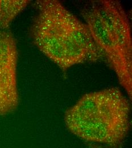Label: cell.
Listing matches in <instances>:
<instances>
[{"mask_svg":"<svg viewBox=\"0 0 132 148\" xmlns=\"http://www.w3.org/2000/svg\"><path fill=\"white\" fill-rule=\"evenodd\" d=\"M31 27L34 44L63 71L102 58L86 24L57 0L37 2Z\"/></svg>","mask_w":132,"mask_h":148,"instance_id":"1","label":"cell"},{"mask_svg":"<svg viewBox=\"0 0 132 148\" xmlns=\"http://www.w3.org/2000/svg\"><path fill=\"white\" fill-rule=\"evenodd\" d=\"M64 122L82 140L117 148L131 129L130 101L117 87L87 93L65 112Z\"/></svg>","mask_w":132,"mask_h":148,"instance_id":"2","label":"cell"},{"mask_svg":"<svg viewBox=\"0 0 132 148\" xmlns=\"http://www.w3.org/2000/svg\"><path fill=\"white\" fill-rule=\"evenodd\" d=\"M81 16L102 58L132 100V29L127 12L118 1L101 0L85 7Z\"/></svg>","mask_w":132,"mask_h":148,"instance_id":"3","label":"cell"},{"mask_svg":"<svg viewBox=\"0 0 132 148\" xmlns=\"http://www.w3.org/2000/svg\"><path fill=\"white\" fill-rule=\"evenodd\" d=\"M18 49L13 35L0 30V115L6 116L17 108Z\"/></svg>","mask_w":132,"mask_h":148,"instance_id":"4","label":"cell"},{"mask_svg":"<svg viewBox=\"0 0 132 148\" xmlns=\"http://www.w3.org/2000/svg\"><path fill=\"white\" fill-rule=\"evenodd\" d=\"M30 2L28 0H0V30H6Z\"/></svg>","mask_w":132,"mask_h":148,"instance_id":"5","label":"cell"},{"mask_svg":"<svg viewBox=\"0 0 132 148\" xmlns=\"http://www.w3.org/2000/svg\"><path fill=\"white\" fill-rule=\"evenodd\" d=\"M90 147L91 148H112L104 147V146H101V145H95V144H92Z\"/></svg>","mask_w":132,"mask_h":148,"instance_id":"6","label":"cell"}]
</instances>
